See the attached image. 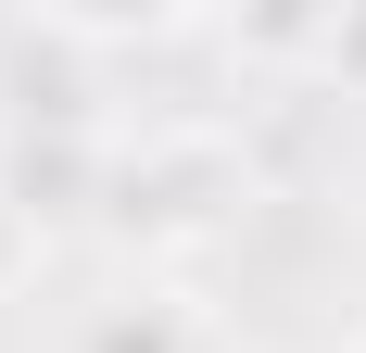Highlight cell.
<instances>
[{"label": "cell", "mask_w": 366, "mask_h": 353, "mask_svg": "<svg viewBox=\"0 0 366 353\" xmlns=\"http://www.w3.org/2000/svg\"><path fill=\"white\" fill-rule=\"evenodd\" d=\"M89 353H202V328H189L177 303H127V316L89 328Z\"/></svg>", "instance_id": "1"}]
</instances>
